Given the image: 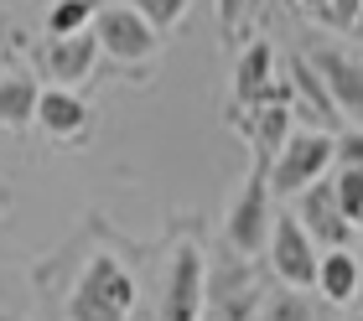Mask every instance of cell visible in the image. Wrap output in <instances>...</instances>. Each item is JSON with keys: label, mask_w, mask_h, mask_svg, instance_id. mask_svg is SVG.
I'll use <instances>...</instances> for the list:
<instances>
[{"label": "cell", "mask_w": 363, "mask_h": 321, "mask_svg": "<svg viewBox=\"0 0 363 321\" xmlns=\"http://www.w3.org/2000/svg\"><path fill=\"white\" fill-rule=\"evenodd\" d=\"M135 300H140V275L114 249H94L78 264L62 311H68V321H130Z\"/></svg>", "instance_id": "obj_1"}, {"label": "cell", "mask_w": 363, "mask_h": 321, "mask_svg": "<svg viewBox=\"0 0 363 321\" xmlns=\"http://www.w3.org/2000/svg\"><path fill=\"white\" fill-rule=\"evenodd\" d=\"M275 192H270V171L265 166H250L239 181V192L234 202H228V213H223V244H228V254H239V259H265V249L275 239Z\"/></svg>", "instance_id": "obj_2"}, {"label": "cell", "mask_w": 363, "mask_h": 321, "mask_svg": "<svg viewBox=\"0 0 363 321\" xmlns=\"http://www.w3.org/2000/svg\"><path fill=\"white\" fill-rule=\"evenodd\" d=\"M94 37H99V47H104V57L114 67H125V73H135V78H145L156 67V57L167 52V37H161L130 0H104V11H99V21H94Z\"/></svg>", "instance_id": "obj_3"}, {"label": "cell", "mask_w": 363, "mask_h": 321, "mask_svg": "<svg viewBox=\"0 0 363 321\" xmlns=\"http://www.w3.org/2000/svg\"><path fill=\"white\" fill-rule=\"evenodd\" d=\"M228 104L255 109V104H291L296 109V83L275 62V47L265 37L244 42L234 52V73H228Z\"/></svg>", "instance_id": "obj_4"}, {"label": "cell", "mask_w": 363, "mask_h": 321, "mask_svg": "<svg viewBox=\"0 0 363 321\" xmlns=\"http://www.w3.org/2000/svg\"><path fill=\"white\" fill-rule=\"evenodd\" d=\"M337 171V135L327 130H296L286 150L275 156L270 166V192L275 197H301L311 192L317 181H327Z\"/></svg>", "instance_id": "obj_5"}, {"label": "cell", "mask_w": 363, "mask_h": 321, "mask_svg": "<svg viewBox=\"0 0 363 321\" xmlns=\"http://www.w3.org/2000/svg\"><path fill=\"white\" fill-rule=\"evenodd\" d=\"M203 306H208V259H203V244L187 233L172 244L156 321H203Z\"/></svg>", "instance_id": "obj_6"}, {"label": "cell", "mask_w": 363, "mask_h": 321, "mask_svg": "<svg viewBox=\"0 0 363 321\" xmlns=\"http://www.w3.org/2000/svg\"><path fill=\"white\" fill-rule=\"evenodd\" d=\"M99 62H104V47H99L94 31L42 37L31 47V73H37L47 89H84L89 78H99Z\"/></svg>", "instance_id": "obj_7"}, {"label": "cell", "mask_w": 363, "mask_h": 321, "mask_svg": "<svg viewBox=\"0 0 363 321\" xmlns=\"http://www.w3.org/2000/svg\"><path fill=\"white\" fill-rule=\"evenodd\" d=\"M322 254L327 249L306 233V223L296 213H280L275 218V239L265 249V264L280 285H296V291H317V275H322Z\"/></svg>", "instance_id": "obj_8"}, {"label": "cell", "mask_w": 363, "mask_h": 321, "mask_svg": "<svg viewBox=\"0 0 363 321\" xmlns=\"http://www.w3.org/2000/svg\"><path fill=\"white\" fill-rule=\"evenodd\" d=\"M208 311L218 321H259L265 311V285L255 275V259H223L208 269Z\"/></svg>", "instance_id": "obj_9"}, {"label": "cell", "mask_w": 363, "mask_h": 321, "mask_svg": "<svg viewBox=\"0 0 363 321\" xmlns=\"http://www.w3.org/2000/svg\"><path fill=\"white\" fill-rule=\"evenodd\" d=\"M228 125L239 130V140L255 150L250 166H275V156L286 150V140L296 135V109L291 104H255V109H239L228 104Z\"/></svg>", "instance_id": "obj_10"}, {"label": "cell", "mask_w": 363, "mask_h": 321, "mask_svg": "<svg viewBox=\"0 0 363 321\" xmlns=\"http://www.w3.org/2000/svg\"><path fill=\"white\" fill-rule=\"evenodd\" d=\"M37 130L52 145H89L99 135V109L84 98V89H42Z\"/></svg>", "instance_id": "obj_11"}, {"label": "cell", "mask_w": 363, "mask_h": 321, "mask_svg": "<svg viewBox=\"0 0 363 321\" xmlns=\"http://www.w3.org/2000/svg\"><path fill=\"white\" fill-rule=\"evenodd\" d=\"M296 218L306 223V233H311V239H317L322 249H353V239H358V223H353L348 213H342L333 176L317 181L311 192L296 197Z\"/></svg>", "instance_id": "obj_12"}, {"label": "cell", "mask_w": 363, "mask_h": 321, "mask_svg": "<svg viewBox=\"0 0 363 321\" xmlns=\"http://www.w3.org/2000/svg\"><path fill=\"white\" fill-rule=\"evenodd\" d=\"M306 57H311V67L327 78V89H333L337 109L363 130V62H358L353 52H342V47H333V42L306 47Z\"/></svg>", "instance_id": "obj_13"}, {"label": "cell", "mask_w": 363, "mask_h": 321, "mask_svg": "<svg viewBox=\"0 0 363 321\" xmlns=\"http://www.w3.org/2000/svg\"><path fill=\"white\" fill-rule=\"evenodd\" d=\"M291 83H296V120H306V130H327V135H342V109H337V98L333 89H327V78L311 67V57H291Z\"/></svg>", "instance_id": "obj_14"}, {"label": "cell", "mask_w": 363, "mask_h": 321, "mask_svg": "<svg viewBox=\"0 0 363 321\" xmlns=\"http://www.w3.org/2000/svg\"><path fill=\"white\" fill-rule=\"evenodd\" d=\"M37 104H42V78L31 67L0 73V130L6 135H26L37 125Z\"/></svg>", "instance_id": "obj_15"}, {"label": "cell", "mask_w": 363, "mask_h": 321, "mask_svg": "<svg viewBox=\"0 0 363 321\" xmlns=\"http://www.w3.org/2000/svg\"><path fill=\"white\" fill-rule=\"evenodd\" d=\"M317 295L327 306H353L363 295V259L353 249H327L322 254V275H317Z\"/></svg>", "instance_id": "obj_16"}, {"label": "cell", "mask_w": 363, "mask_h": 321, "mask_svg": "<svg viewBox=\"0 0 363 321\" xmlns=\"http://www.w3.org/2000/svg\"><path fill=\"white\" fill-rule=\"evenodd\" d=\"M104 0H52L42 16V37H78V31H94Z\"/></svg>", "instance_id": "obj_17"}, {"label": "cell", "mask_w": 363, "mask_h": 321, "mask_svg": "<svg viewBox=\"0 0 363 321\" xmlns=\"http://www.w3.org/2000/svg\"><path fill=\"white\" fill-rule=\"evenodd\" d=\"M317 316V306H311L306 291H296V285H280V291L265 295V311H259V321H311Z\"/></svg>", "instance_id": "obj_18"}, {"label": "cell", "mask_w": 363, "mask_h": 321, "mask_svg": "<svg viewBox=\"0 0 363 321\" xmlns=\"http://www.w3.org/2000/svg\"><path fill=\"white\" fill-rule=\"evenodd\" d=\"M130 6H135L145 21L161 31V37H172V31L187 26V16L197 11V0H130Z\"/></svg>", "instance_id": "obj_19"}, {"label": "cell", "mask_w": 363, "mask_h": 321, "mask_svg": "<svg viewBox=\"0 0 363 321\" xmlns=\"http://www.w3.org/2000/svg\"><path fill=\"white\" fill-rule=\"evenodd\" d=\"M255 11H259V0H213V16H218V37H223L228 47H239L244 26L255 21Z\"/></svg>", "instance_id": "obj_20"}, {"label": "cell", "mask_w": 363, "mask_h": 321, "mask_svg": "<svg viewBox=\"0 0 363 321\" xmlns=\"http://www.w3.org/2000/svg\"><path fill=\"white\" fill-rule=\"evenodd\" d=\"M333 187H337L342 213H348L353 223H363V166H337V171H333Z\"/></svg>", "instance_id": "obj_21"}, {"label": "cell", "mask_w": 363, "mask_h": 321, "mask_svg": "<svg viewBox=\"0 0 363 321\" xmlns=\"http://www.w3.org/2000/svg\"><path fill=\"white\" fill-rule=\"evenodd\" d=\"M317 21L333 26V31H353L363 21V0H327V6L317 11Z\"/></svg>", "instance_id": "obj_22"}, {"label": "cell", "mask_w": 363, "mask_h": 321, "mask_svg": "<svg viewBox=\"0 0 363 321\" xmlns=\"http://www.w3.org/2000/svg\"><path fill=\"white\" fill-rule=\"evenodd\" d=\"M337 166H363V130H342L337 135Z\"/></svg>", "instance_id": "obj_23"}, {"label": "cell", "mask_w": 363, "mask_h": 321, "mask_svg": "<svg viewBox=\"0 0 363 321\" xmlns=\"http://www.w3.org/2000/svg\"><path fill=\"white\" fill-rule=\"evenodd\" d=\"M291 6H296V11H306V16H317V11L327 6V0H291Z\"/></svg>", "instance_id": "obj_24"}, {"label": "cell", "mask_w": 363, "mask_h": 321, "mask_svg": "<svg viewBox=\"0 0 363 321\" xmlns=\"http://www.w3.org/2000/svg\"><path fill=\"white\" fill-rule=\"evenodd\" d=\"M6 213H11V187L0 181V218H6Z\"/></svg>", "instance_id": "obj_25"}, {"label": "cell", "mask_w": 363, "mask_h": 321, "mask_svg": "<svg viewBox=\"0 0 363 321\" xmlns=\"http://www.w3.org/2000/svg\"><path fill=\"white\" fill-rule=\"evenodd\" d=\"M0 321H16V316H11V311H0Z\"/></svg>", "instance_id": "obj_26"}, {"label": "cell", "mask_w": 363, "mask_h": 321, "mask_svg": "<svg viewBox=\"0 0 363 321\" xmlns=\"http://www.w3.org/2000/svg\"><path fill=\"white\" fill-rule=\"evenodd\" d=\"M348 321H363V311H353V316H348Z\"/></svg>", "instance_id": "obj_27"}]
</instances>
